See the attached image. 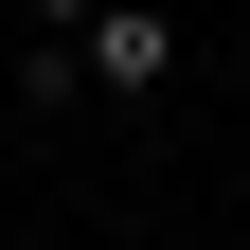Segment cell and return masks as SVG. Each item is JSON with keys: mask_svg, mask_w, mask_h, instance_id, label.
Returning <instances> with one entry per match:
<instances>
[{"mask_svg": "<svg viewBox=\"0 0 250 250\" xmlns=\"http://www.w3.org/2000/svg\"><path fill=\"white\" fill-rule=\"evenodd\" d=\"M72 72H89V89H125V107H143V89L179 72V18H161V0H107V18H89V36H72Z\"/></svg>", "mask_w": 250, "mask_h": 250, "instance_id": "6da1fadb", "label": "cell"}, {"mask_svg": "<svg viewBox=\"0 0 250 250\" xmlns=\"http://www.w3.org/2000/svg\"><path fill=\"white\" fill-rule=\"evenodd\" d=\"M89 18H107V0H18V36H54V54H72Z\"/></svg>", "mask_w": 250, "mask_h": 250, "instance_id": "7a4b0ae2", "label": "cell"}]
</instances>
